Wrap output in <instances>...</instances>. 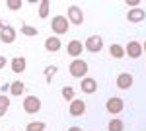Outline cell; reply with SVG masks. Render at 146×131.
Wrapping results in <instances>:
<instances>
[{
  "label": "cell",
  "instance_id": "cell-23",
  "mask_svg": "<svg viewBox=\"0 0 146 131\" xmlns=\"http://www.w3.org/2000/svg\"><path fill=\"white\" fill-rule=\"evenodd\" d=\"M60 94H62V98L66 100V102H72V100H74V88L72 86H62Z\"/></svg>",
  "mask_w": 146,
  "mask_h": 131
},
{
  "label": "cell",
  "instance_id": "cell-26",
  "mask_svg": "<svg viewBox=\"0 0 146 131\" xmlns=\"http://www.w3.org/2000/svg\"><path fill=\"white\" fill-rule=\"evenodd\" d=\"M125 4H127V6H129V8H131V10H133V8H136V6H138V4H140V0H127V2H125Z\"/></svg>",
  "mask_w": 146,
  "mask_h": 131
},
{
  "label": "cell",
  "instance_id": "cell-27",
  "mask_svg": "<svg viewBox=\"0 0 146 131\" xmlns=\"http://www.w3.org/2000/svg\"><path fill=\"white\" fill-rule=\"evenodd\" d=\"M0 92L6 96V92H10V84H4V86H0Z\"/></svg>",
  "mask_w": 146,
  "mask_h": 131
},
{
  "label": "cell",
  "instance_id": "cell-11",
  "mask_svg": "<svg viewBox=\"0 0 146 131\" xmlns=\"http://www.w3.org/2000/svg\"><path fill=\"white\" fill-rule=\"evenodd\" d=\"M14 39H16V30L8 24H4V28L0 30V41L2 43H14Z\"/></svg>",
  "mask_w": 146,
  "mask_h": 131
},
{
  "label": "cell",
  "instance_id": "cell-17",
  "mask_svg": "<svg viewBox=\"0 0 146 131\" xmlns=\"http://www.w3.org/2000/svg\"><path fill=\"white\" fill-rule=\"evenodd\" d=\"M109 53H111L113 59H123L125 57V47L119 43H113L111 47H109Z\"/></svg>",
  "mask_w": 146,
  "mask_h": 131
},
{
  "label": "cell",
  "instance_id": "cell-30",
  "mask_svg": "<svg viewBox=\"0 0 146 131\" xmlns=\"http://www.w3.org/2000/svg\"><path fill=\"white\" fill-rule=\"evenodd\" d=\"M142 51H146V41H144V43H142Z\"/></svg>",
  "mask_w": 146,
  "mask_h": 131
},
{
  "label": "cell",
  "instance_id": "cell-25",
  "mask_svg": "<svg viewBox=\"0 0 146 131\" xmlns=\"http://www.w3.org/2000/svg\"><path fill=\"white\" fill-rule=\"evenodd\" d=\"M45 73H47V82H51V77L56 73V67H55V65H53V67H47Z\"/></svg>",
  "mask_w": 146,
  "mask_h": 131
},
{
  "label": "cell",
  "instance_id": "cell-6",
  "mask_svg": "<svg viewBox=\"0 0 146 131\" xmlns=\"http://www.w3.org/2000/svg\"><path fill=\"white\" fill-rule=\"evenodd\" d=\"M125 108V102L121 98H117V96H113V98H109L107 102H105V110L111 114V116H117V114H121Z\"/></svg>",
  "mask_w": 146,
  "mask_h": 131
},
{
  "label": "cell",
  "instance_id": "cell-7",
  "mask_svg": "<svg viewBox=\"0 0 146 131\" xmlns=\"http://www.w3.org/2000/svg\"><path fill=\"white\" fill-rule=\"evenodd\" d=\"M68 22L74 26H80L84 22V12L80 6H68Z\"/></svg>",
  "mask_w": 146,
  "mask_h": 131
},
{
  "label": "cell",
  "instance_id": "cell-12",
  "mask_svg": "<svg viewBox=\"0 0 146 131\" xmlns=\"http://www.w3.org/2000/svg\"><path fill=\"white\" fill-rule=\"evenodd\" d=\"M80 90L84 92V94H94L96 90H98V82H96V78H82V82H80Z\"/></svg>",
  "mask_w": 146,
  "mask_h": 131
},
{
  "label": "cell",
  "instance_id": "cell-2",
  "mask_svg": "<svg viewBox=\"0 0 146 131\" xmlns=\"http://www.w3.org/2000/svg\"><path fill=\"white\" fill-rule=\"evenodd\" d=\"M68 18H64V16H55L53 18V22H51V30H53V33L55 35H62V33L68 32Z\"/></svg>",
  "mask_w": 146,
  "mask_h": 131
},
{
  "label": "cell",
  "instance_id": "cell-14",
  "mask_svg": "<svg viewBox=\"0 0 146 131\" xmlns=\"http://www.w3.org/2000/svg\"><path fill=\"white\" fill-rule=\"evenodd\" d=\"M25 67H27V61H25L23 57H14V59L10 61V69H12V73H16V75L23 73Z\"/></svg>",
  "mask_w": 146,
  "mask_h": 131
},
{
  "label": "cell",
  "instance_id": "cell-5",
  "mask_svg": "<svg viewBox=\"0 0 146 131\" xmlns=\"http://www.w3.org/2000/svg\"><path fill=\"white\" fill-rule=\"evenodd\" d=\"M68 114H70L72 118L84 116V114H86V102H84V100L74 98L72 102H70V104H68Z\"/></svg>",
  "mask_w": 146,
  "mask_h": 131
},
{
  "label": "cell",
  "instance_id": "cell-15",
  "mask_svg": "<svg viewBox=\"0 0 146 131\" xmlns=\"http://www.w3.org/2000/svg\"><path fill=\"white\" fill-rule=\"evenodd\" d=\"M60 47H62V43H60V39H58L56 35H51V37L45 39V49L49 51V53H56Z\"/></svg>",
  "mask_w": 146,
  "mask_h": 131
},
{
  "label": "cell",
  "instance_id": "cell-19",
  "mask_svg": "<svg viewBox=\"0 0 146 131\" xmlns=\"http://www.w3.org/2000/svg\"><path fill=\"white\" fill-rule=\"evenodd\" d=\"M49 8H51V2L49 0H41L39 2V18L41 20H45L47 16H49Z\"/></svg>",
  "mask_w": 146,
  "mask_h": 131
},
{
  "label": "cell",
  "instance_id": "cell-4",
  "mask_svg": "<svg viewBox=\"0 0 146 131\" xmlns=\"http://www.w3.org/2000/svg\"><path fill=\"white\" fill-rule=\"evenodd\" d=\"M86 51H90V53H100L101 49H103V39H101V35H90L88 39H86Z\"/></svg>",
  "mask_w": 146,
  "mask_h": 131
},
{
  "label": "cell",
  "instance_id": "cell-8",
  "mask_svg": "<svg viewBox=\"0 0 146 131\" xmlns=\"http://www.w3.org/2000/svg\"><path fill=\"white\" fill-rule=\"evenodd\" d=\"M125 55H129L131 59H138L142 55V43L138 41H129L127 47H125Z\"/></svg>",
  "mask_w": 146,
  "mask_h": 131
},
{
  "label": "cell",
  "instance_id": "cell-13",
  "mask_svg": "<svg viewBox=\"0 0 146 131\" xmlns=\"http://www.w3.org/2000/svg\"><path fill=\"white\" fill-rule=\"evenodd\" d=\"M144 18H146V12L142 8H133V10L127 12V20L131 24H140Z\"/></svg>",
  "mask_w": 146,
  "mask_h": 131
},
{
  "label": "cell",
  "instance_id": "cell-28",
  "mask_svg": "<svg viewBox=\"0 0 146 131\" xmlns=\"http://www.w3.org/2000/svg\"><path fill=\"white\" fill-rule=\"evenodd\" d=\"M4 67H6V57L0 55V69H4Z\"/></svg>",
  "mask_w": 146,
  "mask_h": 131
},
{
  "label": "cell",
  "instance_id": "cell-29",
  "mask_svg": "<svg viewBox=\"0 0 146 131\" xmlns=\"http://www.w3.org/2000/svg\"><path fill=\"white\" fill-rule=\"evenodd\" d=\"M68 131H84L82 127H76V125H72V127H68Z\"/></svg>",
  "mask_w": 146,
  "mask_h": 131
},
{
  "label": "cell",
  "instance_id": "cell-20",
  "mask_svg": "<svg viewBox=\"0 0 146 131\" xmlns=\"http://www.w3.org/2000/svg\"><path fill=\"white\" fill-rule=\"evenodd\" d=\"M45 123L43 121H29L27 125H25V131H45Z\"/></svg>",
  "mask_w": 146,
  "mask_h": 131
},
{
  "label": "cell",
  "instance_id": "cell-3",
  "mask_svg": "<svg viewBox=\"0 0 146 131\" xmlns=\"http://www.w3.org/2000/svg\"><path fill=\"white\" fill-rule=\"evenodd\" d=\"M22 106H23V112L25 114H37L39 110H41V100L37 98V96H25L22 102Z\"/></svg>",
  "mask_w": 146,
  "mask_h": 131
},
{
  "label": "cell",
  "instance_id": "cell-10",
  "mask_svg": "<svg viewBox=\"0 0 146 131\" xmlns=\"http://www.w3.org/2000/svg\"><path fill=\"white\" fill-rule=\"evenodd\" d=\"M117 88H121V90H129V88L133 86V82H135V78L131 73H121L119 77H117Z\"/></svg>",
  "mask_w": 146,
  "mask_h": 131
},
{
  "label": "cell",
  "instance_id": "cell-18",
  "mask_svg": "<svg viewBox=\"0 0 146 131\" xmlns=\"http://www.w3.org/2000/svg\"><path fill=\"white\" fill-rule=\"evenodd\" d=\"M123 121L119 120V118H111L109 123H107V131H123Z\"/></svg>",
  "mask_w": 146,
  "mask_h": 131
},
{
  "label": "cell",
  "instance_id": "cell-21",
  "mask_svg": "<svg viewBox=\"0 0 146 131\" xmlns=\"http://www.w3.org/2000/svg\"><path fill=\"white\" fill-rule=\"evenodd\" d=\"M8 110H10V98L4 96V94H0V118H2Z\"/></svg>",
  "mask_w": 146,
  "mask_h": 131
},
{
  "label": "cell",
  "instance_id": "cell-31",
  "mask_svg": "<svg viewBox=\"0 0 146 131\" xmlns=\"http://www.w3.org/2000/svg\"><path fill=\"white\" fill-rule=\"evenodd\" d=\"M2 28H4V24H2V22H0V30H2Z\"/></svg>",
  "mask_w": 146,
  "mask_h": 131
},
{
  "label": "cell",
  "instance_id": "cell-9",
  "mask_svg": "<svg viewBox=\"0 0 146 131\" xmlns=\"http://www.w3.org/2000/svg\"><path fill=\"white\" fill-rule=\"evenodd\" d=\"M84 51V43L80 41V39H72V41H68L66 45V53L70 57H74V59H78V55H82Z\"/></svg>",
  "mask_w": 146,
  "mask_h": 131
},
{
  "label": "cell",
  "instance_id": "cell-22",
  "mask_svg": "<svg viewBox=\"0 0 146 131\" xmlns=\"http://www.w3.org/2000/svg\"><path fill=\"white\" fill-rule=\"evenodd\" d=\"M39 33L37 28H31L29 24H22V35H27V37H35Z\"/></svg>",
  "mask_w": 146,
  "mask_h": 131
},
{
  "label": "cell",
  "instance_id": "cell-1",
  "mask_svg": "<svg viewBox=\"0 0 146 131\" xmlns=\"http://www.w3.org/2000/svg\"><path fill=\"white\" fill-rule=\"evenodd\" d=\"M68 71H70V75L74 78H86V75H88V63L84 59H74L70 63V67H68Z\"/></svg>",
  "mask_w": 146,
  "mask_h": 131
},
{
  "label": "cell",
  "instance_id": "cell-24",
  "mask_svg": "<svg viewBox=\"0 0 146 131\" xmlns=\"http://www.w3.org/2000/svg\"><path fill=\"white\" fill-rule=\"evenodd\" d=\"M6 6L10 10H20L22 8V0H6Z\"/></svg>",
  "mask_w": 146,
  "mask_h": 131
},
{
  "label": "cell",
  "instance_id": "cell-16",
  "mask_svg": "<svg viewBox=\"0 0 146 131\" xmlns=\"http://www.w3.org/2000/svg\"><path fill=\"white\" fill-rule=\"evenodd\" d=\"M23 90H25V84H23L22 80H14L10 84V94L12 96H22Z\"/></svg>",
  "mask_w": 146,
  "mask_h": 131
}]
</instances>
